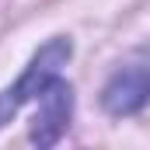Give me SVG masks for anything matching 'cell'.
Listing matches in <instances>:
<instances>
[{"instance_id":"obj_1","label":"cell","mask_w":150,"mask_h":150,"mask_svg":"<svg viewBox=\"0 0 150 150\" xmlns=\"http://www.w3.org/2000/svg\"><path fill=\"white\" fill-rule=\"evenodd\" d=\"M70 52H74L70 38L56 35L32 56V63L25 67V74L18 77V84L7 87V91H0V126L11 122L25 101H35L38 94H42V87H45L52 77H59V70H63L67 59H70Z\"/></svg>"},{"instance_id":"obj_2","label":"cell","mask_w":150,"mask_h":150,"mask_svg":"<svg viewBox=\"0 0 150 150\" xmlns=\"http://www.w3.org/2000/svg\"><path fill=\"white\" fill-rule=\"evenodd\" d=\"M38 112H35V122H32V143L38 147H52L67 126H70V112H74V91L63 77H52L42 94L35 98Z\"/></svg>"},{"instance_id":"obj_3","label":"cell","mask_w":150,"mask_h":150,"mask_svg":"<svg viewBox=\"0 0 150 150\" xmlns=\"http://www.w3.org/2000/svg\"><path fill=\"white\" fill-rule=\"evenodd\" d=\"M147 101H150V63L119 67L101 91V105L108 115H133Z\"/></svg>"}]
</instances>
